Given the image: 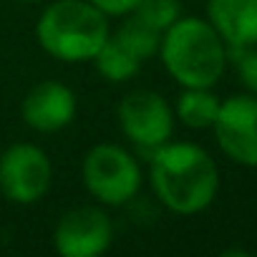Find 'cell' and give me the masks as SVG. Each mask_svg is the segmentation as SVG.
I'll return each instance as SVG.
<instances>
[{
  "label": "cell",
  "mask_w": 257,
  "mask_h": 257,
  "mask_svg": "<svg viewBox=\"0 0 257 257\" xmlns=\"http://www.w3.org/2000/svg\"><path fill=\"white\" fill-rule=\"evenodd\" d=\"M111 26L91 0H51L36 21V41L58 63H91Z\"/></svg>",
  "instance_id": "3957f363"
},
{
  "label": "cell",
  "mask_w": 257,
  "mask_h": 257,
  "mask_svg": "<svg viewBox=\"0 0 257 257\" xmlns=\"http://www.w3.org/2000/svg\"><path fill=\"white\" fill-rule=\"evenodd\" d=\"M91 63L98 71V76L103 81H108V83H128L144 66L137 56L128 53L113 36H108V41L101 46V51L93 56Z\"/></svg>",
  "instance_id": "7c38bea8"
},
{
  "label": "cell",
  "mask_w": 257,
  "mask_h": 257,
  "mask_svg": "<svg viewBox=\"0 0 257 257\" xmlns=\"http://www.w3.org/2000/svg\"><path fill=\"white\" fill-rule=\"evenodd\" d=\"M219 103L222 101L214 96L212 88H182V93L172 108H174V118L179 123L199 132V128H212Z\"/></svg>",
  "instance_id": "8fae6325"
},
{
  "label": "cell",
  "mask_w": 257,
  "mask_h": 257,
  "mask_svg": "<svg viewBox=\"0 0 257 257\" xmlns=\"http://www.w3.org/2000/svg\"><path fill=\"white\" fill-rule=\"evenodd\" d=\"M116 121L121 134L137 149L154 152L167 144L174 134V108L172 103L152 88H134L116 103Z\"/></svg>",
  "instance_id": "5b68a950"
},
{
  "label": "cell",
  "mask_w": 257,
  "mask_h": 257,
  "mask_svg": "<svg viewBox=\"0 0 257 257\" xmlns=\"http://www.w3.org/2000/svg\"><path fill=\"white\" fill-rule=\"evenodd\" d=\"M91 3L108 18H123L128 13H134L142 0H91Z\"/></svg>",
  "instance_id": "2e32d148"
},
{
  "label": "cell",
  "mask_w": 257,
  "mask_h": 257,
  "mask_svg": "<svg viewBox=\"0 0 257 257\" xmlns=\"http://www.w3.org/2000/svg\"><path fill=\"white\" fill-rule=\"evenodd\" d=\"M81 179L96 204L123 207L139 197L144 187V169L126 147L101 142L83 154Z\"/></svg>",
  "instance_id": "277c9868"
},
{
  "label": "cell",
  "mask_w": 257,
  "mask_h": 257,
  "mask_svg": "<svg viewBox=\"0 0 257 257\" xmlns=\"http://www.w3.org/2000/svg\"><path fill=\"white\" fill-rule=\"evenodd\" d=\"M212 132L219 152L229 162L239 167H257V96L237 93L224 98Z\"/></svg>",
  "instance_id": "ba28073f"
},
{
  "label": "cell",
  "mask_w": 257,
  "mask_h": 257,
  "mask_svg": "<svg viewBox=\"0 0 257 257\" xmlns=\"http://www.w3.org/2000/svg\"><path fill=\"white\" fill-rule=\"evenodd\" d=\"M149 184L157 199L179 217L204 212L219 192L217 162L194 142H167L149 152Z\"/></svg>",
  "instance_id": "6da1fadb"
},
{
  "label": "cell",
  "mask_w": 257,
  "mask_h": 257,
  "mask_svg": "<svg viewBox=\"0 0 257 257\" xmlns=\"http://www.w3.org/2000/svg\"><path fill=\"white\" fill-rule=\"evenodd\" d=\"M113 244V219L103 204H81L61 214L53 249L61 257H98Z\"/></svg>",
  "instance_id": "52a82bcc"
},
{
  "label": "cell",
  "mask_w": 257,
  "mask_h": 257,
  "mask_svg": "<svg viewBox=\"0 0 257 257\" xmlns=\"http://www.w3.org/2000/svg\"><path fill=\"white\" fill-rule=\"evenodd\" d=\"M227 61L234 63L237 76L247 93L257 96V46H244V48H227Z\"/></svg>",
  "instance_id": "9a60e30c"
},
{
  "label": "cell",
  "mask_w": 257,
  "mask_h": 257,
  "mask_svg": "<svg viewBox=\"0 0 257 257\" xmlns=\"http://www.w3.org/2000/svg\"><path fill=\"white\" fill-rule=\"evenodd\" d=\"M111 36L132 53L137 56L142 63L144 61H152L157 53H159V43H162V31L152 28L149 23L139 21L137 16H123L118 28L111 31Z\"/></svg>",
  "instance_id": "4fadbf2b"
},
{
  "label": "cell",
  "mask_w": 257,
  "mask_h": 257,
  "mask_svg": "<svg viewBox=\"0 0 257 257\" xmlns=\"http://www.w3.org/2000/svg\"><path fill=\"white\" fill-rule=\"evenodd\" d=\"M207 21L227 48L257 46V0H207Z\"/></svg>",
  "instance_id": "30bf717a"
},
{
  "label": "cell",
  "mask_w": 257,
  "mask_h": 257,
  "mask_svg": "<svg viewBox=\"0 0 257 257\" xmlns=\"http://www.w3.org/2000/svg\"><path fill=\"white\" fill-rule=\"evenodd\" d=\"M16 3H23V6H38V3H46V0H16Z\"/></svg>",
  "instance_id": "e0dca14e"
},
{
  "label": "cell",
  "mask_w": 257,
  "mask_h": 257,
  "mask_svg": "<svg viewBox=\"0 0 257 257\" xmlns=\"http://www.w3.org/2000/svg\"><path fill=\"white\" fill-rule=\"evenodd\" d=\"M78 113V98L63 81H38L28 88L21 103V116L36 134H56L73 123Z\"/></svg>",
  "instance_id": "9c48e42d"
},
{
  "label": "cell",
  "mask_w": 257,
  "mask_h": 257,
  "mask_svg": "<svg viewBox=\"0 0 257 257\" xmlns=\"http://www.w3.org/2000/svg\"><path fill=\"white\" fill-rule=\"evenodd\" d=\"M164 71L182 88H212L227 68V46L207 18L179 16L159 43Z\"/></svg>",
  "instance_id": "7a4b0ae2"
},
{
  "label": "cell",
  "mask_w": 257,
  "mask_h": 257,
  "mask_svg": "<svg viewBox=\"0 0 257 257\" xmlns=\"http://www.w3.org/2000/svg\"><path fill=\"white\" fill-rule=\"evenodd\" d=\"M128 16H137L139 21H144L152 28L164 33L182 16V3L179 0H142L137 6V11L128 13Z\"/></svg>",
  "instance_id": "5bb4252c"
},
{
  "label": "cell",
  "mask_w": 257,
  "mask_h": 257,
  "mask_svg": "<svg viewBox=\"0 0 257 257\" xmlns=\"http://www.w3.org/2000/svg\"><path fill=\"white\" fill-rule=\"evenodd\" d=\"M53 182L48 154L33 142H16L0 154V194L8 202L31 207L41 202Z\"/></svg>",
  "instance_id": "8992f818"
}]
</instances>
